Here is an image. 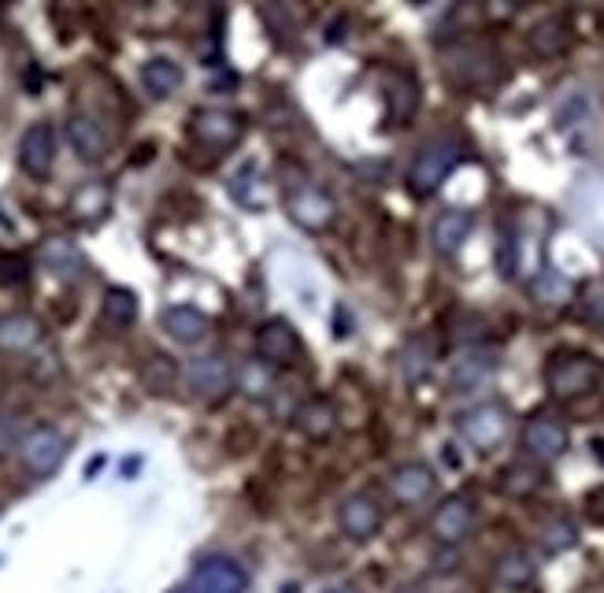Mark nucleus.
Here are the masks:
<instances>
[{
    "label": "nucleus",
    "mask_w": 604,
    "mask_h": 593,
    "mask_svg": "<svg viewBox=\"0 0 604 593\" xmlns=\"http://www.w3.org/2000/svg\"><path fill=\"white\" fill-rule=\"evenodd\" d=\"M238 386L246 389L249 397H271V389H274L271 364H263V360H252V364L241 367V375H238Z\"/></svg>",
    "instance_id": "obj_33"
},
{
    "label": "nucleus",
    "mask_w": 604,
    "mask_h": 593,
    "mask_svg": "<svg viewBox=\"0 0 604 593\" xmlns=\"http://www.w3.org/2000/svg\"><path fill=\"white\" fill-rule=\"evenodd\" d=\"M160 326L167 337H175L178 345H197L200 337L208 334V315L200 309H189V304H171V309L160 312Z\"/></svg>",
    "instance_id": "obj_21"
},
{
    "label": "nucleus",
    "mask_w": 604,
    "mask_h": 593,
    "mask_svg": "<svg viewBox=\"0 0 604 593\" xmlns=\"http://www.w3.org/2000/svg\"><path fill=\"white\" fill-rule=\"evenodd\" d=\"M434 367V348L427 337H408L405 348H400V375H405V383L419 386L423 378L430 375Z\"/></svg>",
    "instance_id": "obj_26"
},
{
    "label": "nucleus",
    "mask_w": 604,
    "mask_h": 593,
    "mask_svg": "<svg viewBox=\"0 0 604 593\" xmlns=\"http://www.w3.org/2000/svg\"><path fill=\"white\" fill-rule=\"evenodd\" d=\"M542 486V471L534 464H512V468L501 471V490L512 493V497H527Z\"/></svg>",
    "instance_id": "obj_29"
},
{
    "label": "nucleus",
    "mask_w": 604,
    "mask_h": 593,
    "mask_svg": "<svg viewBox=\"0 0 604 593\" xmlns=\"http://www.w3.org/2000/svg\"><path fill=\"white\" fill-rule=\"evenodd\" d=\"M493 375H497V356L482 353V348H471V353H464L457 364H452L449 386L452 394H471V389H482Z\"/></svg>",
    "instance_id": "obj_16"
},
{
    "label": "nucleus",
    "mask_w": 604,
    "mask_h": 593,
    "mask_svg": "<svg viewBox=\"0 0 604 593\" xmlns=\"http://www.w3.org/2000/svg\"><path fill=\"white\" fill-rule=\"evenodd\" d=\"M296 353H301V334L293 331L290 320H268L257 331V356L263 364L271 367L293 364Z\"/></svg>",
    "instance_id": "obj_14"
},
{
    "label": "nucleus",
    "mask_w": 604,
    "mask_h": 593,
    "mask_svg": "<svg viewBox=\"0 0 604 593\" xmlns=\"http://www.w3.org/2000/svg\"><path fill=\"white\" fill-rule=\"evenodd\" d=\"M186 378H189V389H194V397H200V400H222V397L230 394V389L238 386L235 367H230L219 353L197 356L194 364L186 367Z\"/></svg>",
    "instance_id": "obj_11"
},
{
    "label": "nucleus",
    "mask_w": 604,
    "mask_h": 593,
    "mask_svg": "<svg viewBox=\"0 0 604 593\" xmlns=\"http://www.w3.org/2000/svg\"><path fill=\"white\" fill-rule=\"evenodd\" d=\"M508 427H512V412H508V405H501V400H482V405L457 416L460 438L479 452H493L497 445L508 438Z\"/></svg>",
    "instance_id": "obj_3"
},
{
    "label": "nucleus",
    "mask_w": 604,
    "mask_h": 593,
    "mask_svg": "<svg viewBox=\"0 0 604 593\" xmlns=\"http://www.w3.org/2000/svg\"><path fill=\"white\" fill-rule=\"evenodd\" d=\"M497 579L504 582V586H527V582H534V564H531V556L527 553H508L501 556V564H497Z\"/></svg>",
    "instance_id": "obj_32"
},
{
    "label": "nucleus",
    "mask_w": 604,
    "mask_h": 593,
    "mask_svg": "<svg viewBox=\"0 0 604 593\" xmlns=\"http://www.w3.org/2000/svg\"><path fill=\"white\" fill-rule=\"evenodd\" d=\"M323 593H360V586H353V582H337V586L323 590Z\"/></svg>",
    "instance_id": "obj_40"
},
{
    "label": "nucleus",
    "mask_w": 604,
    "mask_h": 593,
    "mask_svg": "<svg viewBox=\"0 0 604 593\" xmlns=\"http://www.w3.org/2000/svg\"><path fill=\"white\" fill-rule=\"evenodd\" d=\"M564 293H567V282L560 279L556 271H542L534 279V296L542 304H556V301H564Z\"/></svg>",
    "instance_id": "obj_34"
},
{
    "label": "nucleus",
    "mask_w": 604,
    "mask_h": 593,
    "mask_svg": "<svg viewBox=\"0 0 604 593\" xmlns=\"http://www.w3.org/2000/svg\"><path fill=\"white\" fill-rule=\"evenodd\" d=\"M464 160V145L460 137L452 134H438L430 142L419 145V153L412 156L408 167V189L416 197H434L441 189V183L457 171V164Z\"/></svg>",
    "instance_id": "obj_2"
},
{
    "label": "nucleus",
    "mask_w": 604,
    "mask_h": 593,
    "mask_svg": "<svg viewBox=\"0 0 604 593\" xmlns=\"http://www.w3.org/2000/svg\"><path fill=\"white\" fill-rule=\"evenodd\" d=\"M571 434L567 423L553 416V412H534L531 419L523 423V452L534 464H553L567 452Z\"/></svg>",
    "instance_id": "obj_5"
},
{
    "label": "nucleus",
    "mask_w": 604,
    "mask_h": 593,
    "mask_svg": "<svg viewBox=\"0 0 604 593\" xmlns=\"http://www.w3.org/2000/svg\"><path fill=\"white\" fill-rule=\"evenodd\" d=\"M527 45H531L534 56H542V60L564 56L567 45H571V27L560 15H549V19H542V23L531 27V34H527Z\"/></svg>",
    "instance_id": "obj_23"
},
{
    "label": "nucleus",
    "mask_w": 604,
    "mask_h": 593,
    "mask_svg": "<svg viewBox=\"0 0 604 593\" xmlns=\"http://www.w3.org/2000/svg\"><path fill=\"white\" fill-rule=\"evenodd\" d=\"M67 142L74 148V156L86 164H97L104 160V153H108V134H104V126L93 119V115H71L67 119Z\"/></svg>",
    "instance_id": "obj_17"
},
{
    "label": "nucleus",
    "mask_w": 604,
    "mask_h": 593,
    "mask_svg": "<svg viewBox=\"0 0 604 593\" xmlns=\"http://www.w3.org/2000/svg\"><path fill=\"white\" fill-rule=\"evenodd\" d=\"M30 263L23 257H4L0 260V282H27Z\"/></svg>",
    "instance_id": "obj_35"
},
{
    "label": "nucleus",
    "mask_w": 604,
    "mask_h": 593,
    "mask_svg": "<svg viewBox=\"0 0 604 593\" xmlns=\"http://www.w3.org/2000/svg\"><path fill=\"white\" fill-rule=\"evenodd\" d=\"M545 389L553 400H582L604 389V364L590 353H553L545 364Z\"/></svg>",
    "instance_id": "obj_1"
},
{
    "label": "nucleus",
    "mask_w": 604,
    "mask_h": 593,
    "mask_svg": "<svg viewBox=\"0 0 604 593\" xmlns=\"http://www.w3.org/2000/svg\"><path fill=\"white\" fill-rule=\"evenodd\" d=\"M41 342V323L30 312H8L0 315V353H30Z\"/></svg>",
    "instance_id": "obj_20"
},
{
    "label": "nucleus",
    "mask_w": 604,
    "mask_h": 593,
    "mask_svg": "<svg viewBox=\"0 0 604 593\" xmlns=\"http://www.w3.org/2000/svg\"><path fill=\"white\" fill-rule=\"evenodd\" d=\"M575 542H579V527L571 523L567 516H553L542 527V549H545L549 556L567 553V549H575Z\"/></svg>",
    "instance_id": "obj_28"
},
{
    "label": "nucleus",
    "mask_w": 604,
    "mask_h": 593,
    "mask_svg": "<svg viewBox=\"0 0 604 593\" xmlns=\"http://www.w3.org/2000/svg\"><path fill=\"white\" fill-rule=\"evenodd\" d=\"M497 271L501 279H516L519 271V238L512 222H501V235H497Z\"/></svg>",
    "instance_id": "obj_31"
},
{
    "label": "nucleus",
    "mask_w": 604,
    "mask_h": 593,
    "mask_svg": "<svg viewBox=\"0 0 604 593\" xmlns=\"http://www.w3.org/2000/svg\"><path fill=\"white\" fill-rule=\"evenodd\" d=\"M293 419L304 438H312V441H326L337 430V408H334V400H326V397H309L293 412Z\"/></svg>",
    "instance_id": "obj_22"
},
{
    "label": "nucleus",
    "mask_w": 604,
    "mask_h": 593,
    "mask_svg": "<svg viewBox=\"0 0 604 593\" xmlns=\"http://www.w3.org/2000/svg\"><path fill=\"white\" fill-rule=\"evenodd\" d=\"M27 86H30V93H38V90H41V71H34V67L27 71Z\"/></svg>",
    "instance_id": "obj_39"
},
{
    "label": "nucleus",
    "mask_w": 604,
    "mask_h": 593,
    "mask_svg": "<svg viewBox=\"0 0 604 593\" xmlns=\"http://www.w3.org/2000/svg\"><path fill=\"white\" fill-rule=\"evenodd\" d=\"M189 134L211 153H227V148H235L246 137V119L227 108H200L189 119Z\"/></svg>",
    "instance_id": "obj_7"
},
{
    "label": "nucleus",
    "mask_w": 604,
    "mask_h": 593,
    "mask_svg": "<svg viewBox=\"0 0 604 593\" xmlns=\"http://www.w3.org/2000/svg\"><path fill=\"white\" fill-rule=\"evenodd\" d=\"M101 315H104V323L115 326V331H126V326L137 320V296L126 290V285H112L101 301Z\"/></svg>",
    "instance_id": "obj_27"
},
{
    "label": "nucleus",
    "mask_w": 604,
    "mask_h": 593,
    "mask_svg": "<svg viewBox=\"0 0 604 593\" xmlns=\"http://www.w3.org/2000/svg\"><path fill=\"white\" fill-rule=\"evenodd\" d=\"M586 315L593 323H601L604 326V290H593L590 296H586Z\"/></svg>",
    "instance_id": "obj_36"
},
{
    "label": "nucleus",
    "mask_w": 604,
    "mask_h": 593,
    "mask_svg": "<svg viewBox=\"0 0 604 593\" xmlns=\"http://www.w3.org/2000/svg\"><path fill=\"white\" fill-rule=\"evenodd\" d=\"M383 504H378L375 493H348L342 504H337V527H342L345 538L353 542H371L378 531H383Z\"/></svg>",
    "instance_id": "obj_9"
},
{
    "label": "nucleus",
    "mask_w": 604,
    "mask_h": 593,
    "mask_svg": "<svg viewBox=\"0 0 604 593\" xmlns=\"http://www.w3.org/2000/svg\"><path fill=\"white\" fill-rule=\"evenodd\" d=\"M590 512L604 523V486H601V490H593V493H590Z\"/></svg>",
    "instance_id": "obj_38"
},
{
    "label": "nucleus",
    "mask_w": 604,
    "mask_h": 593,
    "mask_svg": "<svg viewBox=\"0 0 604 593\" xmlns=\"http://www.w3.org/2000/svg\"><path fill=\"white\" fill-rule=\"evenodd\" d=\"M471 230H475V216H471V211L445 208L441 216L434 219V227H430L434 252H438V257H445V260H452L464 246H468Z\"/></svg>",
    "instance_id": "obj_15"
},
{
    "label": "nucleus",
    "mask_w": 604,
    "mask_h": 593,
    "mask_svg": "<svg viewBox=\"0 0 604 593\" xmlns=\"http://www.w3.org/2000/svg\"><path fill=\"white\" fill-rule=\"evenodd\" d=\"M479 63L482 67H493L497 56L486 45H457L449 56H445V71H449L457 82H464V86H482L490 74H482Z\"/></svg>",
    "instance_id": "obj_19"
},
{
    "label": "nucleus",
    "mask_w": 604,
    "mask_h": 593,
    "mask_svg": "<svg viewBox=\"0 0 604 593\" xmlns=\"http://www.w3.org/2000/svg\"><path fill=\"white\" fill-rule=\"evenodd\" d=\"M41 260H45V268L56 274V279H79L82 274V252L67 238H49L45 246H41Z\"/></svg>",
    "instance_id": "obj_24"
},
{
    "label": "nucleus",
    "mask_w": 604,
    "mask_h": 593,
    "mask_svg": "<svg viewBox=\"0 0 604 593\" xmlns=\"http://www.w3.org/2000/svg\"><path fill=\"white\" fill-rule=\"evenodd\" d=\"M249 590V571L230 556H205L189 571L183 586L171 593H246Z\"/></svg>",
    "instance_id": "obj_4"
},
{
    "label": "nucleus",
    "mask_w": 604,
    "mask_h": 593,
    "mask_svg": "<svg viewBox=\"0 0 604 593\" xmlns=\"http://www.w3.org/2000/svg\"><path fill=\"white\" fill-rule=\"evenodd\" d=\"M108 208H112V189L104 183H86L71 197V216L79 222H97L108 216Z\"/></svg>",
    "instance_id": "obj_25"
},
{
    "label": "nucleus",
    "mask_w": 604,
    "mask_h": 593,
    "mask_svg": "<svg viewBox=\"0 0 604 593\" xmlns=\"http://www.w3.org/2000/svg\"><path fill=\"white\" fill-rule=\"evenodd\" d=\"M63 457H67V438H63L56 427H45V423L27 430V438L19 441V460H23V468L34 475V479L56 475Z\"/></svg>",
    "instance_id": "obj_6"
},
{
    "label": "nucleus",
    "mask_w": 604,
    "mask_h": 593,
    "mask_svg": "<svg viewBox=\"0 0 604 593\" xmlns=\"http://www.w3.org/2000/svg\"><path fill=\"white\" fill-rule=\"evenodd\" d=\"M19 167L30 178H49L56 167V131L49 123H30L19 137Z\"/></svg>",
    "instance_id": "obj_12"
},
{
    "label": "nucleus",
    "mask_w": 604,
    "mask_h": 593,
    "mask_svg": "<svg viewBox=\"0 0 604 593\" xmlns=\"http://www.w3.org/2000/svg\"><path fill=\"white\" fill-rule=\"evenodd\" d=\"M183 82H186L183 63H175L171 56H153L142 63V86L148 97H156V101L175 97V93L183 90Z\"/></svg>",
    "instance_id": "obj_18"
},
{
    "label": "nucleus",
    "mask_w": 604,
    "mask_h": 593,
    "mask_svg": "<svg viewBox=\"0 0 604 593\" xmlns=\"http://www.w3.org/2000/svg\"><path fill=\"white\" fill-rule=\"evenodd\" d=\"M475 531V501L464 493H452L434 508L430 516V534L441 545H460L464 538Z\"/></svg>",
    "instance_id": "obj_10"
},
{
    "label": "nucleus",
    "mask_w": 604,
    "mask_h": 593,
    "mask_svg": "<svg viewBox=\"0 0 604 593\" xmlns=\"http://www.w3.org/2000/svg\"><path fill=\"white\" fill-rule=\"evenodd\" d=\"M0 405H4V375H0Z\"/></svg>",
    "instance_id": "obj_43"
},
{
    "label": "nucleus",
    "mask_w": 604,
    "mask_h": 593,
    "mask_svg": "<svg viewBox=\"0 0 604 593\" xmlns=\"http://www.w3.org/2000/svg\"><path fill=\"white\" fill-rule=\"evenodd\" d=\"M285 211H290L296 227L315 235V230H326L337 219V200L323 186H293L285 194Z\"/></svg>",
    "instance_id": "obj_8"
},
{
    "label": "nucleus",
    "mask_w": 604,
    "mask_h": 593,
    "mask_svg": "<svg viewBox=\"0 0 604 593\" xmlns=\"http://www.w3.org/2000/svg\"><path fill=\"white\" fill-rule=\"evenodd\" d=\"M178 378V367L171 356H148V364L142 367V383L153 389V394H167Z\"/></svg>",
    "instance_id": "obj_30"
},
{
    "label": "nucleus",
    "mask_w": 604,
    "mask_h": 593,
    "mask_svg": "<svg viewBox=\"0 0 604 593\" xmlns=\"http://www.w3.org/2000/svg\"><path fill=\"white\" fill-rule=\"evenodd\" d=\"M104 468V457H93L90 464H86V479H93V475H97Z\"/></svg>",
    "instance_id": "obj_41"
},
{
    "label": "nucleus",
    "mask_w": 604,
    "mask_h": 593,
    "mask_svg": "<svg viewBox=\"0 0 604 593\" xmlns=\"http://www.w3.org/2000/svg\"><path fill=\"white\" fill-rule=\"evenodd\" d=\"M434 490H438V475H434V468H427L423 460L400 464V468H394V475H389V493H394V501L405 508L430 501Z\"/></svg>",
    "instance_id": "obj_13"
},
{
    "label": "nucleus",
    "mask_w": 604,
    "mask_h": 593,
    "mask_svg": "<svg viewBox=\"0 0 604 593\" xmlns=\"http://www.w3.org/2000/svg\"><path fill=\"white\" fill-rule=\"evenodd\" d=\"M137 468H142V460H137V457H134V460H126V464H123V479H126V475H134Z\"/></svg>",
    "instance_id": "obj_42"
},
{
    "label": "nucleus",
    "mask_w": 604,
    "mask_h": 593,
    "mask_svg": "<svg viewBox=\"0 0 604 593\" xmlns=\"http://www.w3.org/2000/svg\"><path fill=\"white\" fill-rule=\"evenodd\" d=\"M348 334H353V323H348L345 304H337L334 309V337H348Z\"/></svg>",
    "instance_id": "obj_37"
}]
</instances>
